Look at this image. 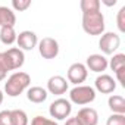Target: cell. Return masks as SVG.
Masks as SVG:
<instances>
[{
    "label": "cell",
    "instance_id": "cell-26",
    "mask_svg": "<svg viewBox=\"0 0 125 125\" xmlns=\"http://www.w3.org/2000/svg\"><path fill=\"white\" fill-rule=\"evenodd\" d=\"M115 75H116V83H119L122 87H125V68H122V69H119V71H116L115 72Z\"/></svg>",
    "mask_w": 125,
    "mask_h": 125
},
{
    "label": "cell",
    "instance_id": "cell-3",
    "mask_svg": "<svg viewBox=\"0 0 125 125\" xmlns=\"http://www.w3.org/2000/svg\"><path fill=\"white\" fill-rule=\"evenodd\" d=\"M83 30L88 35H102L104 32V16L102 12L83 13Z\"/></svg>",
    "mask_w": 125,
    "mask_h": 125
},
{
    "label": "cell",
    "instance_id": "cell-16",
    "mask_svg": "<svg viewBox=\"0 0 125 125\" xmlns=\"http://www.w3.org/2000/svg\"><path fill=\"white\" fill-rule=\"evenodd\" d=\"M107 106L112 110V113L125 115V99L118 94H112L107 100Z\"/></svg>",
    "mask_w": 125,
    "mask_h": 125
},
{
    "label": "cell",
    "instance_id": "cell-14",
    "mask_svg": "<svg viewBox=\"0 0 125 125\" xmlns=\"http://www.w3.org/2000/svg\"><path fill=\"white\" fill-rule=\"evenodd\" d=\"M47 96H49L47 90L43 88V87H38V85L31 87V88H28V91H27V99H28L31 103H35V104H40V103L46 102V100H47Z\"/></svg>",
    "mask_w": 125,
    "mask_h": 125
},
{
    "label": "cell",
    "instance_id": "cell-2",
    "mask_svg": "<svg viewBox=\"0 0 125 125\" xmlns=\"http://www.w3.org/2000/svg\"><path fill=\"white\" fill-rule=\"evenodd\" d=\"M30 84H31V77L27 72L22 71L13 72L5 83V93L9 97H18L30 87Z\"/></svg>",
    "mask_w": 125,
    "mask_h": 125
},
{
    "label": "cell",
    "instance_id": "cell-10",
    "mask_svg": "<svg viewBox=\"0 0 125 125\" xmlns=\"http://www.w3.org/2000/svg\"><path fill=\"white\" fill-rule=\"evenodd\" d=\"M107 63H109V60L106 59V56L94 53V54H90L87 57L85 68L96 72V74H103V71H106V68H107Z\"/></svg>",
    "mask_w": 125,
    "mask_h": 125
},
{
    "label": "cell",
    "instance_id": "cell-22",
    "mask_svg": "<svg viewBox=\"0 0 125 125\" xmlns=\"http://www.w3.org/2000/svg\"><path fill=\"white\" fill-rule=\"evenodd\" d=\"M106 125H125V115L112 113V115L107 118Z\"/></svg>",
    "mask_w": 125,
    "mask_h": 125
},
{
    "label": "cell",
    "instance_id": "cell-29",
    "mask_svg": "<svg viewBox=\"0 0 125 125\" xmlns=\"http://www.w3.org/2000/svg\"><path fill=\"white\" fill-rule=\"evenodd\" d=\"M3 99H5V94H3V91H2V90H0V104L3 103Z\"/></svg>",
    "mask_w": 125,
    "mask_h": 125
},
{
    "label": "cell",
    "instance_id": "cell-25",
    "mask_svg": "<svg viewBox=\"0 0 125 125\" xmlns=\"http://www.w3.org/2000/svg\"><path fill=\"white\" fill-rule=\"evenodd\" d=\"M0 125H12L10 110H2L0 112Z\"/></svg>",
    "mask_w": 125,
    "mask_h": 125
},
{
    "label": "cell",
    "instance_id": "cell-27",
    "mask_svg": "<svg viewBox=\"0 0 125 125\" xmlns=\"http://www.w3.org/2000/svg\"><path fill=\"white\" fill-rule=\"evenodd\" d=\"M65 125H80V122H78V119L74 116V118H69V119H66Z\"/></svg>",
    "mask_w": 125,
    "mask_h": 125
},
{
    "label": "cell",
    "instance_id": "cell-7",
    "mask_svg": "<svg viewBox=\"0 0 125 125\" xmlns=\"http://www.w3.org/2000/svg\"><path fill=\"white\" fill-rule=\"evenodd\" d=\"M38 52L43 59H54L59 54V43L52 37H44L38 41Z\"/></svg>",
    "mask_w": 125,
    "mask_h": 125
},
{
    "label": "cell",
    "instance_id": "cell-1",
    "mask_svg": "<svg viewBox=\"0 0 125 125\" xmlns=\"http://www.w3.org/2000/svg\"><path fill=\"white\" fill-rule=\"evenodd\" d=\"M25 62V54L18 47H10L6 52H0V81H3L8 72L19 69Z\"/></svg>",
    "mask_w": 125,
    "mask_h": 125
},
{
    "label": "cell",
    "instance_id": "cell-8",
    "mask_svg": "<svg viewBox=\"0 0 125 125\" xmlns=\"http://www.w3.org/2000/svg\"><path fill=\"white\" fill-rule=\"evenodd\" d=\"M68 81L75 84V85H81L87 77H88V69L85 68L84 63H80V62H75L68 68Z\"/></svg>",
    "mask_w": 125,
    "mask_h": 125
},
{
    "label": "cell",
    "instance_id": "cell-12",
    "mask_svg": "<svg viewBox=\"0 0 125 125\" xmlns=\"http://www.w3.org/2000/svg\"><path fill=\"white\" fill-rule=\"evenodd\" d=\"M94 87H96V90H97L99 93H102V94H110V93H113L115 88H116V81H115L110 75L102 74V75H99V77L96 78Z\"/></svg>",
    "mask_w": 125,
    "mask_h": 125
},
{
    "label": "cell",
    "instance_id": "cell-9",
    "mask_svg": "<svg viewBox=\"0 0 125 125\" xmlns=\"http://www.w3.org/2000/svg\"><path fill=\"white\" fill-rule=\"evenodd\" d=\"M16 43H18V49H21L22 52L24 50H32L38 44V37H37V34L34 31L25 30V31H21L18 34Z\"/></svg>",
    "mask_w": 125,
    "mask_h": 125
},
{
    "label": "cell",
    "instance_id": "cell-11",
    "mask_svg": "<svg viewBox=\"0 0 125 125\" xmlns=\"http://www.w3.org/2000/svg\"><path fill=\"white\" fill-rule=\"evenodd\" d=\"M68 91V81L66 78H63L62 75H54L50 77L47 81V93L54 94V96H60L65 94Z\"/></svg>",
    "mask_w": 125,
    "mask_h": 125
},
{
    "label": "cell",
    "instance_id": "cell-15",
    "mask_svg": "<svg viewBox=\"0 0 125 125\" xmlns=\"http://www.w3.org/2000/svg\"><path fill=\"white\" fill-rule=\"evenodd\" d=\"M16 15L8 6H0V28L2 27H15Z\"/></svg>",
    "mask_w": 125,
    "mask_h": 125
},
{
    "label": "cell",
    "instance_id": "cell-24",
    "mask_svg": "<svg viewBox=\"0 0 125 125\" xmlns=\"http://www.w3.org/2000/svg\"><path fill=\"white\" fill-rule=\"evenodd\" d=\"M31 125H57V124L54 122V119H49L44 116H35L32 118Z\"/></svg>",
    "mask_w": 125,
    "mask_h": 125
},
{
    "label": "cell",
    "instance_id": "cell-5",
    "mask_svg": "<svg viewBox=\"0 0 125 125\" xmlns=\"http://www.w3.org/2000/svg\"><path fill=\"white\" fill-rule=\"evenodd\" d=\"M72 112V103L66 99H56L50 107H49V113L53 119H57V121H62V119H66L69 118Z\"/></svg>",
    "mask_w": 125,
    "mask_h": 125
},
{
    "label": "cell",
    "instance_id": "cell-28",
    "mask_svg": "<svg viewBox=\"0 0 125 125\" xmlns=\"http://www.w3.org/2000/svg\"><path fill=\"white\" fill-rule=\"evenodd\" d=\"M102 3H104L106 6H115L116 5V0H102ZM100 3V5H102Z\"/></svg>",
    "mask_w": 125,
    "mask_h": 125
},
{
    "label": "cell",
    "instance_id": "cell-13",
    "mask_svg": "<svg viewBox=\"0 0 125 125\" xmlns=\"http://www.w3.org/2000/svg\"><path fill=\"white\" fill-rule=\"evenodd\" d=\"M75 118L78 119L80 125H97L99 124V113L93 107H83Z\"/></svg>",
    "mask_w": 125,
    "mask_h": 125
},
{
    "label": "cell",
    "instance_id": "cell-17",
    "mask_svg": "<svg viewBox=\"0 0 125 125\" xmlns=\"http://www.w3.org/2000/svg\"><path fill=\"white\" fill-rule=\"evenodd\" d=\"M18 34L15 32V27H2L0 28V41L6 46H12L16 41Z\"/></svg>",
    "mask_w": 125,
    "mask_h": 125
},
{
    "label": "cell",
    "instance_id": "cell-6",
    "mask_svg": "<svg viewBox=\"0 0 125 125\" xmlns=\"http://www.w3.org/2000/svg\"><path fill=\"white\" fill-rule=\"evenodd\" d=\"M121 46V37L116 32H103L99 40V49L104 54H115Z\"/></svg>",
    "mask_w": 125,
    "mask_h": 125
},
{
    "label": "cell",
    "instance_id": "cell-18",
    "mask_svg": "<svg viewBox=\"0 0 125 125\" xmlns=\"http://www.w3.org/2000/svg\"><path fill=\"white\" fill-rule=\"evenodd\" d=\"M80 8H81L83 13L100 12V2H99V0H81Z\"/></svg>",
    "mask_w": 125,
    "mask_h": 125
},
{
    "label": "cell",
    "instance_id": "cell-20",
    "mask_svg": "<svg viewBox=\"0 0 125 125\" xmlns=\"http://www.w3.org/2000/svg\"><path fill=\"white\" fill-rule=\"evenodd\" d=\"M107 66H110V69H112L113 72H116V71L125 68V54H124V53H116V54H113V57L109 60Z\"/></svg>",
    "mask_w": 125,
    "mask_h": 125
},
{
    "label": "cell",
    "instance_id": "cell-4",
    "mask_svg": "<svg viewBox=\"0 0 125 125\" xmlns=\"http://www.w3.org/2000/svg\"><path fill=\"white\" fill-rule=\"evenodd\" d=\"M96 99V90L90 85H75L69 91V102L78 106L88 104L94 102Z\"/></svg>",
    "mask_w": 125,
    "mask_h": 125
},
{
    "label": "cell",
    "instance_id": "cell-19",
    "mask_svg": "<svg viewBox=\"0 0 125 125\" xmlns=\"http://www.w3.org/2000/svg\"><path fill=\"white\" fill-rule=\"evenodd\" d=\"M10 116H12V125H28V115L22 110V109H15L10 110Z\"/></svg>",
    "mask_w": 125,
    "mask_h": 125
},
{
    "label": "cell",
    "instance_id": "cell-23",
    "mask_svg": "<svg viewBox=\"0 0 125 125\" xmlns=\"http://www.w3.org/2000/svg\"><path fill=\"white\" fill-rule=\"evenodd\" d=\"M116 25H118L119 32H125V6H122V8L119 9V12H118Z\"/></svg>",
    "mask_w": 125,
    "mask_h": 125
},
{
    "label": "cell",
    "instance_id": "cell-21",
    "mask_svg": "<svg viewBox=\"0 0 125 125\" xmlns=\"http://www.w3.org/2000/svg\"><path fill=\"white\" fill-rule=\"evenodd\" d=\"M31 6V0H12V8L16 12H24Z\"/></svg>",
    "mask_w": 125,
    "mask_h": 125
}]
</instances>
